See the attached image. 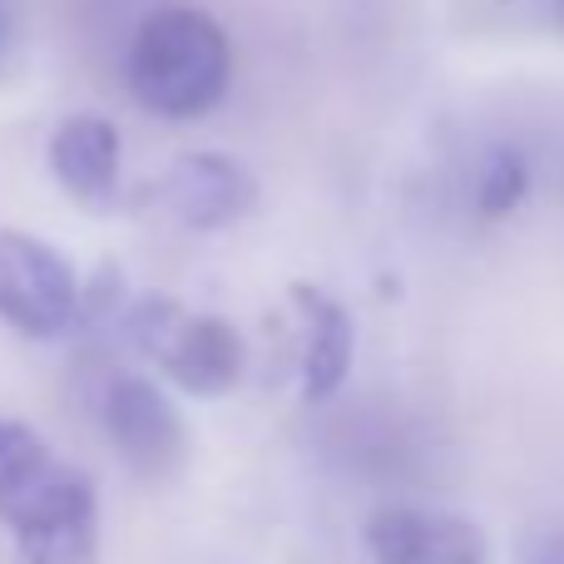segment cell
<instances>
[{
    "label": "cell",
    "mask_w": 564,
    "mask_h": 564,
    "mask_svg": "<svg viewBox=\"0 0 564 564\" xmlns=\"http://www.w3.org/2000/svg\"><path fill=\"white\" fill-rule=\"evenodd\" d=\"M6 45H10V6L0 0V55H6Z\"/></svg>",
    "instance_id": "cell-12"
},
{
    "label": "cell",
    "mask_w": 564,
    "mask_h": 564,
    "mask_svg": "<svg viewBox=\"0 0 564 564\" xmlns=\"http://www.w3.org/2000/svg\"><path fill=\"white\" fill-rule=\"evenodd\" d=\"M50 174L89 214L124 204V139L105 115H69L50 134Z\"/></svg>",
    "instance_id": "cell-8"
},
{
    "label": "cell",
    "mask_w": 564,
    "mask_h": 564,
    "mask_svg": "<svg viewBox=\"0 0 564 564\" xmlns=\"http://www.w3.org/2000/svg\"><path fill=\"white\" fill-rule=\"evenodd\" d=\"M129 95L169 124H194L224 105L234 85L228 30L198 6H159L129 40Z\"/></svg>",
    "instance_id": "cell-2"
},
{
    "label": "cell",
    "mask_w": 564,
    "mask_h": 564,
    "mask_svg": "<svg viewBox=\"0 0 564 564\" xmlns=\"http://www.w3.org/2000/svg\"><path fill=\"white\" fill-rule=\"evenodd\" d=\"M95 416L115 456L134 476L169 480L188 456V426L178 416L174 397L144 371H109L99 387Z\"/></svg>",
    "instance_id": "cell-4"
},
{
    "label": "cell",
    "mask_w": 564,
    "mask_h": 564,
    "mask_svg": "<svg viewBox=\"0 0 564 564\" xmlns=\"http://www.w3.org/2000/svg\"><path fill=\"white\" fill-rule=\"evenodd\" d=\"M550 6H555V25L564 30V0H550Z\"/></svg>",
    "instance_id": "cell-13"
},
{
    "label": "cell",
    "mask_w": 564,
    "mask_h": 564,
    "mask_svg": "<svg viewBox=\"0 0 564 564\" xmlns=\"http://www.w3.org/2000/svg\"><path fill=\"white\" fill-rule=\"evenodd\" d=\"M530 194V159L516 144H490L470 178V204L480 218H506Z\"/></svg>",
    "instance_id": "cell-10"
},
{
    "label": "cell",
    "mask_w": 564,
    "mask_h": 564,
    "mask_svg": "<svg viewBox=\"0 0 564 564\" xmlns=\"http://www.w3.org/2000/svg\"><path fill=\"white\" fill-rule=\"evenodd\" d=\"M124 332L159 371L169 387L188 397H228L248 371V341L218 312H194L174 297H134L124 307Z\"/></svg>",
    "instance_id": "cell-3"
},
{
    "label": "cell",
    "mask_w": 564,
    "mask_h": 564,
    "mask_svg": "<svg viewBox=\"0 0 564 564\" xmlns=\"http://www.w3.org/2000/svg\"><path fill=\"white\" fill-rule=\"evenodd\" d=\"M159 208H164L174 224L194 228V234H218V228H234L238 218L253 214L258 204V178L248 174L238 159L228 154H184L159 174V184L149 188Z\"/></svg>",
    "instance_id": "cell-6"
},
{
    "label": "cell",
    "mask_w": 564,
    "mask_h": 564,
    "mask_svg": "<svg viewBox=\"0 0 564 564\" xmlns=\"http://www.w3.org/2000/svg\"><path fill=\"white\" fill-rule=\"evenodd\" d=\"M79 273L45 238L0 228V322L30 341H55L79 322Z\"/></svg>",
    "instance_id": "cell-5"
},
{
    "label": "cell",
    "mask_w": 564,
    "mask_h": 564,
    "mask_svg": "<svg viewBox=\"0 0 564 564\" xmlns=\"http://www.w3.org/2000/svg\"><path fill=\"white\" fill-rule=\"evenodd\" d=\"M516 564H564V530H530Z\"/></svg>",
    "instance_id": "cell-11"
},
{
    "label": "cell",
    "mask_w": 564,
    "mask_h": 564,
    "mask_svg": "<svg viewBox=\"0 0 564 564\" xmlns=\"http://www.w3.org/2000/svg\"><path fill=\"white\" fill-rule=\"evenodd\" d=\"M292 312H297L302 327V347H297V387L302 397L317 406V401H332L341 391V381L351 377V361H357V322L341 307L332 292L312 288V282H297L288 288Z\"/></svg>",
    "instance_id": "cell-9"
},
{
    "label": "cell",
    "mask_w": 564,
    "mask_h": 564,
    "mask_svg": "<svg viewBox=\"0 0 564 564\" xmlns=\"http://www.w3.org/2000/svg\"><path fill=\"white\" fill-rule=\"evenodd\" d=\"M371 564H486L490 545L476 520L426 506H381L361 530Z\"/></svg>",
    "instance_id": "cell-7"
},
{
    "label": "cell",
    "mask_w": 564,
    "mask_h": 564,
    "mask_svg": "<svg viewBox=\"0 0 564 564\" xmlns=\"http://www.w3.org/2000/svg\"><path fill=\"white\" fill-rule=\"evenodd\" d=\"M0 525L20 564H99V496L35 426L0 416Z\"/></svg>",
    "instance_id": "cell-1"
}]
</instances>
